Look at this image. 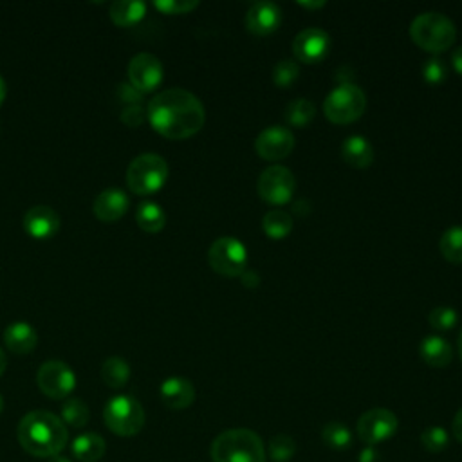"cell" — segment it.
<instances>
[{"label":"cell","instance_id":"cell-1","mask_svg":"<svg viewBox=\"0 0 462 462\" xmlns=\"http://www.w3.org/2000/svg\"><path fill=\"white\" fill-rule=\"evenodd\" d=\"M155 132L168 139H188L195 136L206 122L201 100L185 89H166L159 92L147 110Z\"/></svg>","mask_w":462,"mask_h":462},{"label":"cell","instance_id":"cell-2","mask_svg":"<svg viewBox=\"0 0 462 462\" xmlns=\"http://www.w3.org/2000/svg\"><path fill=\"white\" fill-rule=\"evenodd\" d=\"M20 446L33 457H54L68 446L69 430L64 421L47 412L35 410L22 418L17 428Z\"/></svg>","mask_w":462,"mask_h":462},{"label":"cell","instance_id":"cell-3","mask_svg":"<svg viewBox=\"0 0 462 462\" xmlns=\"http://www.w3.org/2000/svg\"><path fill=\"white\" fill-rule=\"evenodd\" d=\"M210 457L213 462H266L267 453L259 434L248 428H231L215 437Z\"/></svg>","mask_w":462,"mask_h":462},{"label":"cell","instance_id":"cell-4","mask_svg":"<svg viewBox=\"0 0 462 462\" xmlns=\"http://www.w3.org/2000/svg\"><path fill=\"white\" fill-rule=\"evenodd\" d=\"M410 38L414 44L432 54L448 51L457 38L455 24L441 13H421L410 26Z\"/></svg>","mask_w":462,"mask_h":462},{"label":"cell","instance_id":"cell-5","mask_svg":"<svg viewBox=\"0 0 462 462\" xmlns=\"http://www.w3.org/2000/svg\"><path fill=\"white\" fill-rule=\"evenodd\" d=\"M367 96L354 84L338 85L323 101L325 118L334 125H351L365 114Z\"/></svg>","mask_w":462,"mask_h":462},{"label":"cell","instance_id":"cell-6","mask_svg":"<svg viewBox=\"0 0 462 462\" xmlns=\"http://www.w3.org/2000/svg\"><path fill=\"white\" fill-rule=\"evenodd\" d=\"M103 419L112 434L132 437L145 426V410L141 402L132 395H116L105 404Z\"/></svg>","mask_w":462,"mask_h":462},{"label":"cell","instance_id":"cell-7","mask_svg":"<svg viewBox=\"0 0 462 462\" xmlns=\"http://www.w3.org/2000/svg\"><path fill=\"white\" fill-rule=\"evenodd\" d=\"M168 179V164L157 154H141L127 168V185L138 195L159 192Z\"/></svg>","mask_w":462,"mask_h":462},{"label":"cell","instance_id":"cell-8","mask_svg":"<svg viewBox=\"0 0 462 462\" xmlns=\"http://www.w3.org/2000/svg\"><path fill=\"white\" fill-rule=\"evenodd\" d=\"M208 264L222 276H241L246 271L248 250L239 239L220 237L208 250Z\"/></svg>","mask_w":462,"mask_h":462},{"label":"cell","instance_id":"cell-9","mask_svg":"<svg viewBox=\"0 0 462 462\" xmlns=\"http://www.w3.org/2000/svg\"><path fill=\"white\" fill-rule=\"evenodd\" d=\"M257 190H259L260 199L267 204L282 206V204L291 203L295 190H297L295 173L287 166L273 164L260 173Z\"/></svg>","mask_w":462,"mask_h":462},{"label":"cell","instance_id":"cell-10","mask_svg":"<svg viewBox=\"0 0 462 462\" xmlns=\"http://www.w3.org/2000/svg\"><path fill=\"white\" fill-rule=\"evenodd\" d=\"M38 388L51 399H66L76 386V374L73 369L58 360L45 362L36 374Z\"/></svg>","mask_w":462,"mask_h":462},{"label":"cell","instance_id":"cell-11","mask_svg":"<svg viewBox=\"0 0 462 462\" xmlns=\"http://www.w3.org/2000/svg\"><path fill=\"white\" fill-rule=\"evenodd\" d=\"M397 430L399 419L388 409H372L358 421V435L367 446H376L392 439Z\"/></svg>","mask_w":462,"mask_h":462},{"label":"cell","instance_id":"cell-12","mask_svg":"<svg viewBox=\"0 0 462 462\" xmlns=\"http://www.w3.org/2000/svg\"><path fill=\"white\" fill-rule=\"evenodd\" d=\"M129 80L141 94L152 92L163 82V64L155 54L138 52L129 64Z\"/></svg>","mask_w":462,"mask_h":462},{"label":"cell","instance_id":"cell-13","mask_svg":"<svg viewBox=\"0 0 462 462\" xmlns=\"http://www.w3.org/2000/svg\"><path fill=\"white\" fill-rule=\"evenodd\" d=\"M295 134L287 127H269L264 129L255 139V150L264 161L285 159L295 150Z\"/></svg>","mask_w":462,"mask_h":462},{"label":"cell","instance_id":"cell-14","mask_svg":"<svg viewBox=\"0 0 462 462\" xmlns=\"http://www.w3.org/2000/svg\"><path fill=\"white\" fill-rule=\"evenodd\" d=\"M331 38L320 28H307L297 35L293 42V52L302 64H318L329 54Z\"/></svg>","mask_w":462,"mask_h":462},{"label":"cell","instance_id":"cell-15","mask_svg":"<svg viewBox=\"0 0 462 462\" xmlns=\"http://www.w3.org/2000/svg\"><path fill=\"white\" fill-rule=\"evenodd\" d=\"M24 229L35 239H51L60 229V215L45 204L33 206L24 217Z\"/></svg>","mask_w":462,"mask_h":462},{"label":"cell","instance_id":"cell-16","mask_svg":"<svg viewBox=\"0 0 462 462\" xmlns=\"http://www.w3.org/2000/svg\"><path fill=\"white\" fill-rule=\"evenodd\" d=\"M159 395L170 410H185L195 401V388L188 379L173 376L161 383Z\"/></svg>","mask_w":462,"mask_h":462},{"label":"cell","instance_id":"cell-17","mask_svg":"<svg viewBox=\"0 0 462 462\" xmlns=\"http://www.w3.org/2000/svg\"><path fill=\"white\" fill-rule=\"evenodd\" d=\"M282 24V12L273 3H257L248 10L246 28L257 36H267L275 33Z\"/></svg>","mask_w":462,"mask_h":462},{"label":"cell","instance_id":"cell-18","mask_svg":"<svg viewBox=\"0 0 462 462\" xmlns=\"http://www.w3.org/2000/svg\"><path fill=\"white\" fill-rule=\"evenodd\" d=\"M92 210L100 220H120L129 210V197L120 188H107L94 199Z\"/></svg>","mask_w":462,"mask_h":462},{"label":"cell","instance_id":"cell-19","mask_svg":"<svg viewBox=\"0 0 462 462\" xmlns=\"http://www.w3.org/2000/svg\"><path fill=\"white\" fill-rule=\"evenodd\" d=\"M4 343L12 353L24 356L35 351L38 343V334L33 325L26 322H17L4 331Z\"/></svg>","mask_w":462,"mask_h":462},{"label":"cell","instance_id":"cell-20","mask_svg":"<svg viewBox=\"0 0 462 462\" xmlns=\"http://www.w3.org/2000/svg\"><path fill=\"white\" fill-rule=\"evenodd\" d=\"M341 157L349 166L363 170L374 163V148L365 138L351 136L341 145Z\"/></svg>","mask_w":462,"mask_h":462},{"label":"cell","instance_id":"cell-21","mask_svg":"<svg viewBox=\"0 0 462 462\" xmlns=\"http://www.w3.org/2000/svg\"><path fill=\"white\" fill-rule=\"evenodd\" d=\"M421 358L426 365L434 369H444L451 363L453 358V349L451 345L441 338V336H428L421 341Z\"/></svg>","mask_w":462,"mask_h":462},{"label":"cell","instance_id":"cell-22","mask_svg":"<svg viewBox=\"0 0 462 462\" xmlns=\"http://www.w3.org/2000/svg\"><path fill=\"white\" fill-rule=\"evenodd\" d=\"M105 450H107L105 439L92 432L78 435L71 444L73 457L80 462H96L105 455Z\"/></svg>","mask_w":462,"mask_h":462},{"label":"cell","instance_id":"cell-23","mask_svg":"<svg viewBox=\"0 0 462 462\" xmlns=\"http://www.w3.org/2000/svg\"><path fill=\"white\" fill-rule=\"evenodd\" d=\"M147 13V4L139 0H118L110 6V19L114 24L129 28L138 24Z\"/></svg>","mask_w":462,"mask_h":462},{"label":"cell","instance_id":"cell-24","mask_svg":"<svg viewBox=\"0 0 462 462\" xmlns=\"http://www.w3.org/2000/svg\"><path fill=\"white\" fill-rule=\"evenodd\" d=\"M293 217L289 215L287 211H282V210H273V211H267L262 219V229L264 234L273 239V241H280V239H285L289 234L293 231Z\"/></svg>","mask_w":462,"mask_h":462},{"label":"cell","instance_id":"cell-25","mask_svg":"<svg viewBox=\"0 0 462 462\" xmlns=\"http://www.w3.org/2000/svg\"><path fill=\"white\" fill-rule=\"evenodd\" d=\"M131 378V367L129 363L120 358V356H112L107 358L101 365V379L107 386L110 388H122L127 385Z\"/></svg>","mask_w":462,"mask_h":462},{"label":"cell","instance_id":"cell-26","mask_svg":"<svg viewBox=\"0 0 462 462\" xmlns=\"http://www.w3.org/2000/svg\"><path fill=\"white\" fill-rule=\"evenodd\" d=\"M136 220L143 231H148V234H159L166 224V213L154 201H145L138 206Z\"/></svg>","mask_w":462,"mask_h":462},{"label":"cell","instance_id":"cell-27","mask_svg":"<svg viewBox=\"0 0 462 462\" xmlns=\"http://www.w3.org/2000/svg\"><path fill=\"white\" fill-rule=\"evenodd\" d=\"M315 116H316V107L313 101L306 98L293 100L283 110V118L287 125L291 127H306L315 120Z\"/></svg>","mask_w":462,"mask_h":462},{"label":"cell","instance_id":"cell-28","mask_svg":"<svg viewBox=\"0 0 462 462\" xmlns=\"http://www.w3.org/2000/svg\"><path fill=\"white\" fill-rule=\"evenodd\" d=\"M441 255L451 264H462V226L448 227L439 241Z\"/></svg>","mask_w":462,"mask_h":462},{"label":"cell","instance_id":"cell-29","mask_svg":"<svg viewBox=\"0 0 462 462\" xmlns=\"http://www.w3.org/2000/svg\"><path fill=\"white\" fill-rule=\"evenodd\" d=\"M89 407L85 404V401L78 399V397H69L64 404H62V421L66 426H73V428H84L89 423Z\"/></svg>","mask_w":462,"mask_h":462},{"label":"cell","instance_id":"cell-30","mask_svg":"<svg viewBox=\"0 0 462 462\" xmlns=\"http://www.w3.org/2000/svg\"><path fill=\"white\" fill-rule=\"evenodd\" d=\"M323 442L332 450H346L353 444V434L343 423H327L322 430Z\"/></svg>","mask_w":462,"mask_h":462},{"label":"cell","instance_id":"cell-31","mask_svg":"<svg viewBox=\"0 0 462 462\" xmlns=\"http://www.w3.org/2000/svg\"><path fill=\"white\" fill-rule=\"evenodd\" d=\"M295 453H297V442L291 435L280 434L269 441V457L275 462L291 460L295 457Z\"/></svg>","mask_w":462,"mask_h":462},{"label":"cell","instance_id":"cell-32","mask_svg":"<svg viewBox=\"0 0 462 462\" xmlns=\"http://www.w3.org/2000/svg\"><path fill=\"white\" fill-rule=\"evenodd\" d=\"M457 322H458V313L448 306H439L432 309V313L428 315V323L437 332L451 331L457 325Z\"/></svg>","mask_w":462,"mask_h":462},{"label":"cell","instance_id":"cell-33","mask_svg":"<svg viewBox=\"0 0 462 462\" xmlns=\"http://www.w3.org/2000/svg\"><path fill=\"white\" fill-rule=\"evenodd\" d=\"M300 76V68L295 60H282L273 71V82L280 89H289Z\"/></svg>","mask_w":462,"mask_h":462},{"label":"cell","instance_id":"cell-34","mask_svg":"<svg viewBox=\"0 0 462 462\" xmlns=\"http://www.w3.org/2000/svg\"><path fill=\"white\" fill-rule=\"evenodd\" d=\"M421 444L430 453H441L450 444V434L442 426H430L423 430Z\"/></svg>","mask_w":462,"mask_h":462},{"label":"cell","instance_id":"cell-35","mask_svg":"<svg viewBox=\"0 0 462 462\" xmlns=\"http://www.w3.org/2000/svg\"><path fill=\"white\" fill-rule=\"evenodd\" d=\"M446 78H448V68L439 56H432L430 60H426L423 64V80L428 85H434V87L441 85L446 82Z\"/></svg>","mask_w":462,"mask_h":462},{"label":"cell","instance_id":"cell-36","mask_svg":"<svg viewBox=\"0 0 462 462\" xmlns=\"http://www.w3.org/2000/svg\"><path fill=\"white\" fill-rule=\"evenodd\" d=\"M154 6L164 15H185L194 12L199 3L197 0H155Z\"/></svg>","mask_w":462,"mask_h":462},{"label":"cell","instance_id":"cell-37","mask_svg":"<svg viewBox=\"0 0 462 462\" xmlns=\"http://www.w3.org/2000/svg\"><path fill=\"white\" fill-rule=\"evenodd\" d=\"M147 118V114L143 110L141 105H129L123 112H122V120L125 125L129 127H139Z\"/></svg>","mask_w":462,"mask_h":462},{"label":"cell","instance_id":"cell-38","mask_svg":"<svg viewBox=\"0 0 462 462\" xmlns=\"http://www.w3.org/2000/svg\"><path fill=\"white\" fill-rule=\"evenodd\" d=\"M241 282L246 289H257L260 285V276L257 271H244L241 275Z\"/></svg>","mask_w":462,"mask_h":462},{"label":"cell","instance_id":"cell-39","mask_svg":"<svg viewBox=\"0 0 462 462\" xmlns=\"http://www.w3.org/2000/svg\"><path fill=\"white\" fill-rule=\"evenodd\" d=\"M451 432H453L455 441H458V442L462 444V409H460V410L455 414V418H453Z\"/></svg>","mask_w":462,"mask_h":462},{"label":"cell","instance_id":"cell-40","mask_svg":"<svg viewBox=\"0 0 462 462\" xmlns=\"http://www.w3.org/2000/svg\"><path fill=\"white\" fill-rule=\"evenodd\" d=\"M358 462H379V453L374 446H369L365 448L362 453H360V458Z\"/></svg>","mask_w":462,"mask_h":462},{"label":"cell","instance_id":"cell-41","mask_svg":"<svg viewBox=\"0 0 462 462\" xmlns=\"http://www.w3.org/2000/svg\"><path fill=\"white\" fill-rule=\"evenodd\" d=\"M451 62H453L455 71L462 76V45L455 49V52H453V56H451Z\"/></svg>","mask_w":462,"mask_h":462},{"label":"cell","instance_id":"cell-42","mask_svg":"<svg viewBox=\"0 0 462 462\" xmlns=\"http://www.w3.org/2000/svg\"><path fill=\"white\" fill-rule=\"evenodd\" d=\"M6 367H8V360H6V354H4V351H3V349H0V376H3V374H4Z\"/></svg>","mask_w":462,"mask_h":462},{"label":"cell","instance_id":"cell-43","mask_svg":"<svg viewBox=\"0 0 462 462\" xmlns=\"http://www.w3.org/2000/svg\"><path fill=\"white\" fill-rule=\"evenodd\" d=\"M300 6L306 10H320L325 6V3H300Z\"/></svg>","mask_w":462,"mask_h":462},{"label":"cell","instance_id":"cell-44","mask_svg":"<svg viewBox=\"0 0 462 462\" xmlns=\"http://www.w3.org/2000/svg\"><path fill=\"white\" fill-rule=\"evenodd\" d=\"M4 100H6V82L3 76H0V105L4 103Z\"/></svg>","mask_w":462,"mask_h":462},{"label":"cell","instance_id":"cell-45","mask_svg":"<svg viewBox=\"0 0 462 462\" xmlns=\"http://www.w3.org/2000/svg\"><path fill=\"white\" fill-rule=\"evenodd\" d=\"M47 462H73V460H69V458L64 457V455H54V457H51Z\"/></svg>","mask_w":462,"mask_h":462},{"label":"cell","instance_id":"cell-46","mask_svg":"<svg viewBox=\"0 0 462 462\" xmlns=\"http://www.w3.org/2000/svg\"><path fill=\"white\" fill-rule=\"evenodd\" d=\"M458 358H460V362H462V331H460V334H458Z\"/></svg>","mask_w":462,"mask_h":462},{"label":"cell","instance_id":"cell-47","mask_svg":"<svg viewBox=\"0 0 462 462\" xmlns=\"http://www.w3.org/2000/svg\"><path fill=\"white\" fill-rule=\"evenodd\" d=\"M3 410H4V397L0 394V414H3Z\"/></svg>","mask_w":462,"mask_h":462}]
</instances>
